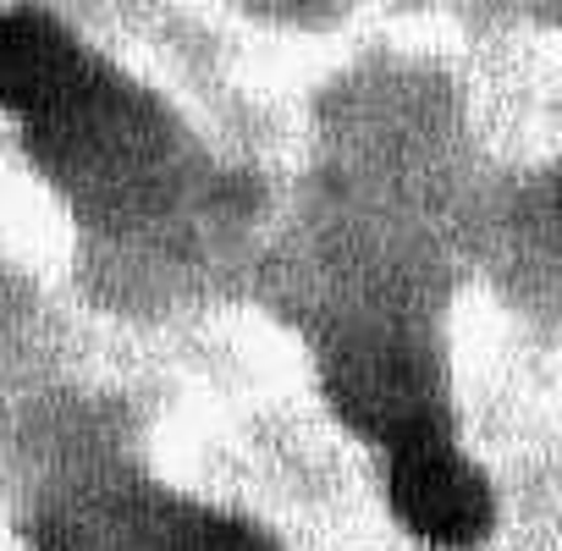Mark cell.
<instances>
[{"instance_id": "cell-1", "label": "cell", "mask_w": 562, "mask_h": 551, "mask_svg": "<svg viewBox=\"0 0 562 551\" xmlns=\"http://www.w3.org/2000/svg\"><path fill=\"white\" fill-rule=\"evenodd\" d=\"M386 496H392L403 529L436 551H469L496 524V496H491L485 474L463 452H452L441 436H414V441L392 447Z\"/></svg>"}, {"instance_id": "cell-2", "label": "cell", "mask_w": 562, "mask_h": 551, "mask_svg": "<svg viewBox=\"0 0 562 551\" xmlns=\"http://www.w3.org/2000/svg\"><path fill=\"white\" fill-rule=\"evenodd\" d=\"M83 89V56L78 45L40 12H7L0 18V111L23 116H56Z\"/></svg>"}, {"instance_id": "cell-3", "label": "cell", "mask_w": 562, "mask_h": 551, "mask_svg": "<svg viewBox=\"0 0 562 551\" xmlns=\"http://www.w3.org/2000/svg\"><path fill=\"white\" fill-rule=\"evenodd\" d=\"M337 403H342V414L359 430H375L392 447H403L414 436H436L430 430V414H436L430 381L403 353H381L375 348V353L342 359V370H337Z\"/></svg>"}, {"instance_id": "cell-4", "label": "cell", "mask_w": 562, "mask_h": 551, "mask_svg": "<svg viewBox=\"0 0 562 551\" xmlns=\"http://www.w3.org/2000/svg\"><path fill=\"white\" fill-rule=\"evenodd\" d=\"M182 551H276V546H270L254 524H243V518H232V513H204V518L188 529Z\"/></svg>"}]
</instances>
